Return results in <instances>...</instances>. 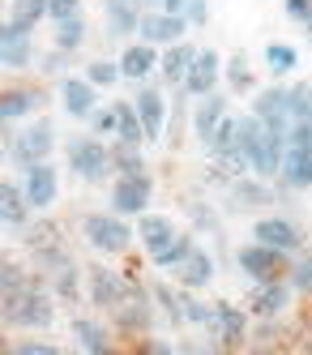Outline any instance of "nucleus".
Returning <instances> with one entry per match:
<instances>
[{"instance_id":"20e7f679","label":"nucleus","mask_w":312,"mask_h":355,"mask_svg":"<svg viewBox=\"0 0 312 355\" xmlns=\"http://www.w3.org/2000/svg\"><path fill=\"white\" fill-rule=\"evenodd\" d=\"M82 240L98 252H107V257H120V252L137 240V227H128L124 214H86L82 218Z\"/></svg>"},{"instance_id":"4468645a","label":"nucleus","mask_w":312,"mask_h":355,"mask_svg":"<svg viewBox=\"0 0 312 355\" xmlns=\"http://www.w3.org/2000/svg\"><path fill=\"white\" fill-rule=\"evenodd\" d=\"M274 189L261 180V175H244V180L236 184H227V210L231 214H252V210H261V206H274Z\"/></svg>"},{"instance_id":"dca6fc26","label":"nucleus","mask_w":312,"mask_h":355,"mask_svg":"<svg viewBox=\"0 0 312 355\" xmlns=\"http://www.w3.org/2000/svg\"><path fill=\"white\" fill-rule=\"evenodd\" d=\"M21 189H26V197H31V206L39 214H47L51 206H56V193H60L56 167H51V163H35L31 171H21Z\"/></svg>"},{"instance_id":"f704fd0d","label":"nucleus","mask_w":312,"mask_h":355,"mask_svg":"<svg viewBox=\"0 0 312 355\" xmlns=\"http://www.w3.org/2000/svg\"><path fill=\"white\" fill-rule=\"evenodd\" d=\"M295 64H300V52L291 43H270L266 47V73H270V78H287Z\"/></svg>"},{"instance_id":"f8f14e48","label":"nucleus","mask_w":312,"mask_h":355,"mask_svg":"<svg viewBox=\"0 0 312 355\" xmlns=\"http://www.w3.org/2000/svg\"><path fill=\"white\" fill-rule=\"evenodd\" d=\"M137 116H141V129H146V141H159V137H167V112H171V103H167V94L159 90V86H150V82H141V90H137Z\"/></svg>"},{"instance_id":"aec40b11","label":"nucleus","mask_w":312,"mask_h":355,"mask_svg":"<svg viewBox=\"0 0 312 355\" xmlns=\"http://www.w3.org/2000/svg\"><path fill=\"white\" fill-rule=\"evenodd\" d=\"M163 60V47H154V43H128L124 52H120V73L128 82H150V73L159 69Z\"/></svg>"},{"instance_id":"603ef678","label":"nucleus","mask_w":312,"mask_h":355,"mask_svg":"<svg viewBox=\"0 0 312 355\" xmlns=\"http://www.w3.org/2000/svg\"><path fill=\"white\" fill-rule=\"evenodd\" d=\"M180 355H223V347L210 338V343H184L180 347Z\"/></svg>"},{"instance_id":"a18cd8bd","label":"nucleus","mask_w":312,"mask_h":355,"mask_svg":"<svg viewBox=\"0 0 312 355\" xmlns=\"http://www.w3.org/2000/svg\"><path fill=\"white\" fill-rule=\"evenodd\" d=\"M86 124H90V133H98V137H116V107H98Z\"/></svg>"},{"instance_id":"cd10ccee","label":"nucleus","mask_w":312,"mask_h":355,"mask_svg":"<svg viewBox=\"0 0 312 355\" xmlns=\"http://www.w3.org/2000/svg\"><path fill=\"white\" fill-rule=\"evenodd\" d=\"M73 334H77V347H82L86 355H116L112 351V334L98 321H90V317H77L73 321Z\"/></svg>"},{"instance_id":"2eb2a0df","label":"nucleus","mask_w":312,"mask_h":355,"mask_svg":"<svg viewBox=\"0 0 312 355\" xmlns=\"http://www.w3.org/2000/svg\"><path fill=\"white\" fill-rule=\"evenodd\" d=\"M291 283L287 278H278V283H257V291H252V300H248V313L257 317V321H278L282 313L291 309Z\"/></svg>"},{"instance_id":"864d4df0","label":"nucleus","mask_w":312,"mask_h":355,"mask_svg":"<svg viewBox=\"0 0 312 355\" xmlns=\"http://www.w3.org/2000/svg\"><path fill=\"white\" fill-rule=\"evenodd\" d=\"M141 355H175V351H171L167 338H146V343H141Z\"/></svg>"},{"instance_id":"3c124183","label":"nucleus","mask_w":312,"mask_h":355,"mask_svg":"<svg viewBox=\"0 0 312 355\" xmlns=\"http://www.w3.org/2000/svg\"><path fill=\"white\" fill-rule=\"evenodd\" d=\"M13 355H64L60 347H51V343H17V347H9Z\"/></svg>"},{"instance_id":"6ab92c4d","label":"nucleus","mask_w":312,"mask_h":355,"mask_svg":"<svg viewBox=\"0 0 312 355\" xmlns=\"http://www.w3.org/2000/svg\"><path fill=\"white\" fill-rule=\"evenodd\" d=\"M60 103L73 120H90L98 112V86L86 82V73L82 78H60Z\"/></svg>"},{"instance_id":"9b49d317","label":"nucleus","mask_w":312,"mask_h":355,"mask_svg":"<svg viewBox=\"0 0 312 355\" xmlns=\"http://www.w3.org/2000/svg\"><path fill=\"white\" fill-rule=\"evenodd\" d=\"M150 304H154V295H150L141 283L128 287V295L120 300V309L112 313V321L120 325V334H146V329H150V317H154Z\"/></svg>"},{"instance_id":"4d7b16f0","label":"nucleus","mask_w":312,"mask_h":355,"mask_svg":"<svg viewBox=\"0 0 312 355\" xmlns=\"http://www.w3.org/2000/svg\"><path fill=\"white\" fill-rule=\"evenodd\" d=\"M308 351H312V334H308Z\"/></svg>"},{"instance_id":"8fccbe9b","label":"nucleus","mask_w":312,"mask_h":355,"mask_svg":"<svg viewBox=\"0 0 312 355\" xmlns=\"http://www.w3.org/2000/svg\"><path fill=\"white\" fill-rule=\"evenodd\" d=\"M64 64H69V52H56V47H51V52L43 56V73H47V78H60Z\"/></svg>"},{"instance_id":"1a4fd4ad","label":"nucleus","mask_w":312,"mask_h":355,"mask_svg":"<svg viewBox=\"0 0 312 355\" xmlns=\"http://www.w3.org/2000/svg\"><path fill=\"white\" fill-rule=\"evenodd\" d=\"M86 283H90V304L103 313H116L120 309V300L128 295V287H133V278H124L107 266H90L86 270Z\"/></svg>"},{"instance_id":"58836bf2","label":"nucleus","mask_w":312,"mask_h":355,"mask_svg":"<svg viewBox=\"0 0 312 355\" xmlns=\"http://www.w3.org/2000/svg\"><path fill=\"white\" fill-rule=\"evenodd\" d=\"M287 283H291L300 295H312V252H300V257H291Z\"/></svg>"},{"instance_id":"6e6d98bb","label":"nucleus","mask_w":312,"mask_h":355,"mask_svg":"<svg viewBox=\"0 0 312 355\" xmlns=\"http://www.w3.org/2000/svg\"><path fill=\"white\" fill-rule=\"evenodd\" d=\"M308 43H312V21H308Z\"/></svg>"},{"instance_id":"bb28decb","label":"nucleus","mask_w":312,"mask_h":355,"mask_svg":"<svg viewBox=\"0 0 312 355\" xmlns=\"http://www.w3.org/2000/svg\"><path fill=\"white\" fill-rule=\"evenodd\" d=\"M39 103H43V94L35 86H9L5 94H0V120H5V124L26 120L31 112H39Z\"/></svg>"},{"instance_id":"72a5a7b5","label":"nucleus","mask_w":312,"mask_h":355,"mask_svg":"<svg viewBox=\"0 0 312 355\" xmlns=\"http://www.w3.org/2000/svg\"><path fill=\"white\" fill-rule=\"evenodd\" d=\"M112 167L116 175H146V155L133 141H112Z\"/></svg>"},{"instance_id":"f257e3e1","label":"nucleus","mask_w":312,"mask_h":355,"mask_svg":"<svg viewBox=\"0 0 312 355\" xmlns=\"http://www.w3.org/2000/svg\"><path fill=\"white\" fill-rule=\"evenodd\" d=\"M64 163H69V171L77 175V180H86V184H103L116 171L112 167V146L103 141L98 133H77V137H69L64 141Z\"/></svg>"},{"instance_id":"412c9836","label":"nucleus","mask_w":312,"mask_h":355,"mask_svg":"<svg viewBox=\"0 0 312 355\" xmlns=\"http://www.w3.org/2000/svg\"><path fill=\"white\" fill-rule=\"evenodd\" d=\"M197 52L201 47H193L189 39L184 43H171V47H163V60H159V82H167V86H184V78H189V69H193V60H197Z\"/></svg>"},{"instance_id":"b1692460","label":"nucleus","mask_w":312,"mask_h":355,"mask_svg":"<svg viewBox=\"0 0 312 355\" xmlns=\"http://www.w3.org/2000/svg\"><path fill=\"white\" fill-rule=\"evenodd\" d=\"M210 278H214V257H210V252H205L201 244H197L189 257L175 266V283H180V287H189V291L210 287Z\"/></svg>"},{"instance_id":"423d86ee","label":"nucleus","mask_w":312,"mask_h":355,"mask_svg":"<svg viewBox=\"0 0 312 355\" xmlns=\"http://www.w3.org/2000/svg\"><path fill=\"white\" fill-rule=\"evenodd\" d=\"M150 201H154V175H116L112 184V210L124 218H141L150 214Z\"/></svg>"},{"instance_id":"c9c22d12","label":"nucleus","mask_w":312,"mask_h":355,"mask_svg":"<svg viewBox=\"0 0 312 355\" xmlns=\"http://www.w3.org/2000/svg\"><path fill=\"white\" fill-rule=\"evenodd\" d=\"M193 248H197V240H193V232H180V236H175V240H171V244H167L163 252H154V257H150V261H154V266H159V270H175V266H180V261H184V257H189V252H193Z\"/></svg>"},{"instance_id":"2f4dec72","label":"nucleus","mask_w":312,"mask_h":355,"mask_svg":"<svg viewBox=\"0 0 312 355\" xmlns=\"http://www.w3.org/2000/svg\"><path fill=\"white\" fill-rule=\"evenodd\" d=\"M116 107V141H133V146H146V129H141V116H137V103H112Z\"/></svg>"},{"instance_id":"de8ad7c7","label":"nucleus","mask_w":312,"mask_h":355,"mask_svg":"<svg viewBox=\"0 0 312 355\" xmlns=\"http://www.w3.org/2000/svg\"><path fill=\"white\" fill-rule=\"evenodd\" d=\"M184 17H189V26H205L210 21V5L205 0H184Z\"/></svg>"},{"instance_id":"13d9d810","label":"nucleus","mask_w":312,"mask_h":355,"mask_svg":"<svg viewBox=\"0 0 312 355\" xmlns=\"http://www.w3.org/2000/svg\"><path fill=\"white\" fill-rule=\"evenodd\" d=\"M308 124H312V116H308Z\"/></svg>"},{"instance_id":"9d476101","label":"nucleus","mask_w":312,"mask_h":355,"mask_svg":"<svg viewBox=\"0 0 312 355\" xmlns=\"http://www.w3.org/2000/svg\"><path fill=\"white\" fill-rule=\"evenodd\" d=\"M218 78H223V56L214 52V47H201L193 69H189V78H184V86H180V94L184 98H205V94L218 90Z\"/></svg>"},{"instance_id":"6e6552de","label":"nucleus","mask_w":312,"mask_h":355,"mask_svg":"<svg viewBox=\"0 0 312 355\" xmlns=\"http://www.w3.org/2000/svg\"><path fill=\"white\" fill-rule=\"evenodd\" d=\"M184 35H189V17H184V13H167V9L141 13V31H137L141 43L171 47V43H184Z\"/></svg>"},{"instance_id":"37998d69","label":"nucleus","mask_w":312,"mask_h":355,"mask_svg":"<svg viewBox=\"0 0 312 355\" xmlns=\"http://www.w3.org/2000/svg\"><path fill=\"white\" fill-rule=\"evenodd\" d=\"M31 283H26V270L17 266V261H5L0 266V291H5V300H13L17 291H26Z\"/></svg>"},{"instance_id":"4c0bfd02","label":"nucleus","mask_w":312,"mask_h":355,"mask_svg":"<svg viewBox=\"0 0 312 355\" xmlns=\"http://www.w3.org/2000/svg\"><path fill=\"white\" fill-rule=\"evenodd\" d=\"M236 146H240V116H227L214 129V137L205 141V150H210V159H214V155H223V150H236Z\"/></svg>"},{"instance_id":"c756f323","label":"nucleus","mask_w":312,"mask_h":355,"mask_svg":"<svg viewBox=\"0 0 312 355\" xmlns=\"http://www.w3.org/2000/svg\"><path fill=\"white\" fill-rule=\"evenodd\" d=\"M21 236H26V248H31L35 257H47V252H56V248H60V227L51 223V218H39V223H31Z\"/></svg>"},{"instance_id":"a211bd4d","label":"nucleus","mask_w":312,"mask_h":355,"mask_svg":"<svg viewBox=\"0 0 312 355\" xmlns=\"http://www.w3.org/2000/svg\"><path fill=\"white\" fill-rule=\"evenodd\" d=\"M300 189H312V150L287 146L278 167V193H300Z\"/></svg>"},{"instance_id":"79ce46f5","label":"nucleus","mask_w":312,"mask_h":355,"mask_svg":"<svg viewBox=\"0 0 312 355\" xmlns=\"http://www.w3.org/2000/svg\"><path fill=\"white\" fill-rule=\"evenodd\" d=\"M120 78H124V73H120V64H112V60H90V64H86V82L98 86V90H103V86H116Z\"/></svg>"},{"instance_id":"4be33fe9","label":"nucleus","mask_w":312,"mask_h":355,"mask_svg":"<svg viewBox=\"0 0 312 355\" xmlns=\"http://www.w3.org/2000/svg\"><path fill=\"white\" fill-rule=\"evenodd\" d=\"M227 116H231V112H227V94H223V90L197 98V107H193V133H197V141H201V146L210 141V137H214V129H218Z\"/></svg>"},{"instance_id":"c85d7f7f","label":"nucleus","mask_w":312,"mask_h":355,"mask_svg":"<svg viewBox=\"0 0 312 355\" xmlns=\"http://www.w3.org/2000/svg\"><path fill=\"white\" fill-rule=\"evenodd\" d=\"M86 17L77 13V17H64V21H56V26H51V47H56V52H77V47H86Z\"/></svg>"},{"instance_id":"0eeeda50","label":"nucleus","mask_w":312,"mask_h":355,"mask_svg":"<svg viewBox=\"0 0 312 355\" xmlns=\"http://www.w3.org/2000/svg\"><path fill=\"white\" fill-rule=\"evenodd\" d=\"M205 329L214 334V343L223 347V351H236V347H244L248 343V317H244V309H236V304H210V321H205Z\"/></svg>"},{"instance_id":"ea45409f","label":"nucleus","mask_w":312,"mask_h":355,"mask_svg":"<svg viewBox=\"0 0 312 355\" xmlns=\"http://www.w3.org/2000/svg\"><path fill=\"white\" fill-rule=\"evenodd\" d=\"M47 278H51V291H56V295L77 300V266H73V261H64V266H56V270H47Z\"/></svg>"},{"instance_id":"a19ab883","label":"nucleus","mask_w":312,"mask_h":355,"mask_svg":"<svg viewBox=\"0 0 312 355\" xmlns=\"http://www.w3.org/2000/svg\"><path fill=\"white\" fill-rule=\"evenodd\" d=\"M287 112H291V120H308V116H312V82H295V86H291Z\"/></svg>"},{"instance_id":"5701e85b","label":"nucleus","mask_w":312,"mask_h":355,"mask_svg":"<svg viewBox=\"0 0 312 355\" xmlns=\"http://www.w3.org/2000/svg\"><path fill=\"white\" fill-rule=\"evenodd\" d=\"M31 197H26V189H17L13 180L0 184V223L9 227V232H26L31 227Z\"/></svg>"},{"instance_id":"39448f33","label":"nucleus","mask_w":312,"mask_h":355,"mask_svg":"<svg viewBox=\"0 0 312 355\" xmlns=\"http://www.w3.org/2000/svg\"><path fill=\"white\" fill-rule=\"evenodd\" d=\"M236 266H240L244 278H252V283H278V278H287V270H291V252L270 248L261 240H248L236 252Z\"/></svg>"},{"instance_id":"393cba45","label":"nucleus","mask_w":312,"mask_h":355,"mask_svg":"<svg viewBox=\"0 0 312 355\" xmlns=\"http://www.w3.org/2000/svg\"><path fill=\"white\" fill-rule=\"evenodd\" d=\"M175 236H180V232H175V223H171L167 214H141V218H137V244L150 252V257H154V252H163Z\"/></svg>"},{"instance_id":"7ed1b4c3","label":"nucleus","mask_w":312,"mask_h":355,"mask_svg":"<svg viewBox=\"0 0 312 355\" xmlns=\"http://www.w3.org/2000/svg\"><path fill=\"white\" fill-rule=\"evenodd\" d=\"M56 317V291H43V287H26L17 291L13 300H5V325H17V329H43Z\"/></svg>"},{"instance_id":"7c9ffc66","label":"nucleus","mask_w":312,"mask_h":355,"mask_svg":"<svg viewBox=\"0 0 312 355\" xmlns=\"http://www.w3.org/2000/svg\"><path fill=\"white\" fill-rule=\"evenodd\" d=\"M223 78H227L231 94H252V90H257L252 64H248V56H244V52H231V56H227V64H223Z\"/></svg>"},{"instance_id":"e433bc0d","label":"nucleus","mask_w":312,"mask_h":355,"mask_svg":"<svg viewBox=\"0 0 312 355\" xmlns=\"http://www.w3.org/2000/svg\"><path fill=\"white\" fill-rule=\"evenodd\" d=\"M43 17H47V0H13V13H9V21H13V26H21V31H35Z\"/></svg>"},{"instance_id":"f3484780","label":"nucleus","mask_w":312,"mask_h":355,"mask_svg":"<svg viewBox=\"0 0 312 355\" xmlns=\"http://www.w3.org/2000/svg\"><path fill=\"white\" fill-rule=\"evenodd\" d=\"M252 240H261V244H270V248H282V252H300V248H304L300 227H295L291 218H278V214L257 218V223H252Z\"/></svg>"},{"instance_id":"c03bdc74","label":"nucleus","mask_w":312,"mask_h":355,"mask_svg":"<svg viewBox=\"0 0 312 355\" xmlns=\"http://www.w3.org/2000/svg\"><path fill=\"white\" fill-rule=\"evenodd\" d=\"M184 210H189V223L197 227V232H218V214L205 206V201H189Z\"/></svg>"},{"instance_id":"f03ea898","label":"nucleus","mask_w":312,"mask_h":355,"mask_svg":"<svg viewBox=\"0 0 312 355\" xmlns=\"http://www.w3.org/2000/svg\"><path fill=\"white\" fill-rule=\"evenodd\" d=\"M51 150H56V129H51V120H35L31 129L21 133H5V159L17 167V171H31L35 163H47Z\"/></svg>"},{"instance_id":"a878e982","label":"nucleus","mask_w":312,"mask_h":355,"mask_svg":"<svg viewBox=\"0 0 312 355\" xmlns=\"http://www.w3.org/2000/svg\"><path fill=\"white\" fill-rule=\"evenodd\" d=\"M31 56H35L31 52V31L5 21V31H0V64H5V69H26Z\"/></svg>"},{"instance_id":"09e8293b","label":"nucleus","mask_w":312,"mask_h":355,"mask_svg":"<svg viewBox=\"0 0 312 355\" xmlns=\"http://www.w3.org/2000/svg\"><path fill=\"white\" fill-rule=\"evenodd\" d=\"M282 9H287L291 21H304V26L312 21V0H282Z\"/></svg>"},{"instance_id":"49530a36","label":"nucleus","mask_w":312,"mask_h":355,"mask_svg":"<svg viewBox=\"0 0 312 355\" xmlns=\"http://www.w3.org/2000/svg\"><path fill=\"white\" fill-rule=\"evenodd\" d=\"M82 13V0H47V17H51V26L64 17H77Z\"/></svg>"},{"instance_id":"473e14b6","label":"nucleus","mask_w":312,"mask_h":355,"mask_svg":"<svg viewBox=\"0 0 312 355\" xmlns=\"http://www.w3.org/2000/svg\"><path fill=\"white\" fill-rule=\"evenodd\" d=\"M107 13V35L112 39H128L141 31V9H128V5H103Z\"/></svg>"},{"instance_id":"5fc2aeb1","label":"nucleus","mask_w":312,"mask_h":355,"mask_svg":"<svg viewBox=\"0 0 312 355\" xmlns=\"http://www.w3.org/2000/svg\"><path fill=\"white\" fill-rule=\"evenodd\" d=\"M103 5H128V9H141V13H150V5L159 9V0H103Z\"/></svg>"},{"instance_id":"ddd939ff","label":"nucleus","mask_w":312,"mask_h":355,"mask_svg":"<svg viewBox=\"0 0 312 355\" xmlns=\"http://www.w3.org/2000/svg\"><path fill=\"white\" fill-rule=\"evenodd\" d=\"M287 94L291 86H266L252 94V116L266 124V129H278V133H291V112H287Z\"/></svg>"}]
</instances>
